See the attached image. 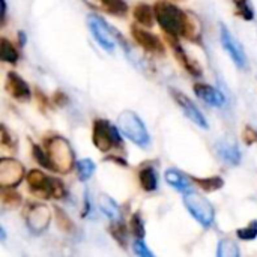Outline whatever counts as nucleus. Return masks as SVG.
<instances>
[{"instance_id":"nucleus-27","label":"nucleus","mask_w":257,"mask_h":257,"mask_svg":"<svg viewBox=\"0 0 257 257\" xmlns=\"http://www.w3.org/2000/svg\"><path fill=\"white\" fill-rule=\"evenodd\" d=\"M130 230L133 233V236L136 239H145V223H143V218H142V214L140 212H136L133 214L131 220H130Z\"/></svg>"},{"instance_id":"nucleus-11","label":"nucleus","mask_w":257,"mask_h":257,"mask_svg":"<svg viewBox=\"0 0 257 257\" xmlns=\"http://www.w3.org/2000/svg\"><path fill=\"white\" fill-rule=\"evenodd\" d=\"M29 190L39 199H53V178L45 176L41 170H30L26 176Z\"/></svg>"},{"instance_id":"nucleus-37","label":"nucleus","mask_w":257,"mask_h":257,"mask_svg":"<svg viewBox=\"0 0 257 257\" xmlns=\"http://www.w3.org/2000/svg\"><path fill=\"white\" fill-rule=\"evenodd\" d=\"M53 99H54V102H56L57 105H63V104H65V102L68 101V99H66V96H65V95H63L62 92H56V93H54V98H53Z\"/></svg>"},{"instance_id":"nucleus-14","label":"nucleus","mask_w":257,"mask_h":257,"mask_svg":"<svg viewBox=\"0 0 257 257\" xmlns=\"http://www.w3.org/2000/svg\"><path fill=\"white\" fill-rule=\"evenodd\" d=\"M6 90L12 98L18 99V101H29L30 99V87H29V84L14 71L8 72Z\"/></svg>"},{"instance_id":"nucleus-35","label":"nucleus","mask_w":257,"mask_h":257,"mask_svg":"<svg viewBox=\"0 0 257 257\" xmlns=\"http://www.w3.org/2000/svg\"><path fill=\"white\" fill-rule=\"evenodd\" d=\"M2 146H12V137L8 134L5 126H2Z\"/></svg>"},{"instance_id":"nucleus-8","label":"nucleus","mask_w":257,"mask_h":257,"mask_svg":"<svg viewBox=\"0 0 257 257\" xmlns=\"http://www.w3.org/2000/svg\"><path fill=\"white\" fill-rule=\"evenodd\" d=\"M24 166L14 158L0 160V185L2 188H15L24 179Z\"/></svg>"},{"instance_id":"nucleus-32","label":"nucleus","mask_w":257,"mask_h":257,"mask_svg":"<svg viewBox=\"0 0 257 257\" xmlns=\"http://www.w3.org/2000/svg\"><path fill=\"white\" fill-rule=\"evenodd\" d=\"M32 152H33V157H35V160L38 161V164H39V166H42L44 169H48V170H51L50 160H48V157H47V152H45V149H42V148H39V146L33 145V148H32Z\"/></svg>"},{"instance_id":"nucleus-25","label":"nucleus","mask_w":257,"mask_h":257,"mask_svg":"<svg viewBox=\"0 0 257 257\" xmlns=\"http://www.w3.org/2000/svg\"><path fill=\"white\" fill-rule=\"evenodd\" d=\"M2 205L8 209H15L21 205V196L12 188L2 190Z\"/></svg>"},{"instance_id":"nucleus-24","label":"nucleus","mask_w":257,"mask_h":257,"mask_svg":"<svg viewBox=\"0 0 257 257\" xmlns=\"http://www.w3.org/2000/svg\"><path fill=\"white\" fill-rule=\"evenodd\" d=\"M77 175H78V179L86 182L92 178L93 172H95V163L90 160V158H84V160H80L77 163Z\"/></svg>"},{"instance_id":"nucleus-20","label":"nucleus","mask_w":257,"mask_h":257,"mask_svg":"<svg viewBox=\"0 0 257 257\" xmlns=\"http://www.w3.org/2000/svg\"><path fill=\"white\" fill-rule=\"evenodd\" d=\"M134 18L139 24H142L143 27H152L154 26V21H155V11L146 5V3H139L136 5L134 11Z\"/></svg>"},{"instance_id":"nucleus-22","label":"nucleus","mask_w":257,"mask_h":257,"mask_svg":"<svg viewBox=\"0 0 257 257\" xmlns=\"http://www.w3.org/2000/svg\"><path fill=\"white\" fill-rule=\"evenodd\" d=\"M20 59V53L17 51V48L12 45V42H9L6 38L0 39V60L15 65Z\"/></svg>"},{"instance_id":"nucleus-19","label":"nucleus","mask_w":257,"mask_h":257,"mask_svg":"<svg viewBox=\"0 0 257 257\" xmlns=\"http://www.w3.org/2000/svg\"><path fill=\"white\" fill-rule=\"evenodd\" d=\"M98 208L111 221H119L120 220V208L110 196L99 194L98 196Z\"/></svg>"},{"instance_id":"nucleus-28","label":"nucleus","mask_w":257,"mask_h":257,"mask_svg":"<svg viewBox=\"0 0 257 257\" xmlns=\"http://www.w3.org/2000/svg\"><path fill=\"white\" fill-rule=\"evenodd\" d=\"M110 233H111V236L116 239V242H117L119 245H122L123 248L126 247L128 233H126L125 226L120 223V220H119V221H111V224H110Z\"/></svg>"},{"instance_id":"nucleus-30","label":"nucleus","mask_w":257,"mask_h":257,"mask_svg":"<svg viewBox=\"0 0 257 257\" xmlns=\"http://www.w3.org/2000/svg\"><path fill=\"white\" fill-rule=\"evenodd\" d=\"M54 215H56V220H57V227L60 230H63L65 233H69L72 232L74 229V224L71 221V218L66 215V212L60 208H54Z\"/></svg>"},{"instance_id":"nucleus-33","label":"nucleus","mask_w":257,"mask_h":257,"mask_svg":"<svg viewBox=\"0 0 257 257\" xmlns=\"http://www.w3.org/2000/svg\"><path fill=\"white\" fill-rule=\"evenodd\" d=\"M134 251L140 257H154V253L148 248L143 239H136L134 241Z\"/></svg>"},{"instance_id":"nucleus-31","label":"nucleus","mask_w":257,"mask_h":257,"mask_svg":"<svg viewBox=\"0 0 257 257\" xmlns=\"http://www.w3.org/2000/svg\"><path fill=\"white\" fill-rule=\"evenodd\" d=\"M238 233V238L241 241H253L257 238V221L253 220L248 226L242 227V229H238L236 230Z\"/></svg>"},{"instance_id":"nucleus-38","label":"nucleus","mask_w":257,"mask_h":257,"mask_svg":"<svg viewBox=\"0 0 257 257\" xmlns=\"http://www.w3.org/2000/svg\"><path fill=\"white\" fill-rule=\"evenodd\" d=\"M6 20V0H2V24H5Z\"/></svg>"},{"instance_id":"nucleus-26","label":"nucleus","mask_w":257,"mask_h":257,"mask_svg":"<svg viewBox=\"0 0 257 257\" xmlns=\"http://www.w3.org/2000/svg\"><path fill=\"white\" fill-rule=\"evenodd\" d=\"M241 251L238 248V245L230 241V239H221L218 244V250H217V256L218 257H239Z\"/></svg>"},{"instance_id":"nucleus-36","label":"nucleus","mask_w":257,"mask_h":257,"mask_svg":"<svg viewBox=\"0 0 257 257\" xmlns=\"http://www.w3.org/2000/svg\"><path fill=\"white\" fill-rule=\"evenodd\" d=\"M36 101H38V104L41 105V108H42V110H45V105H48V99H47V96H45L42 92H39V90H36Z\"/></svg>"},{"instance_id":"nucleus-1","label":"nucleus","mask_w":257,"mask_h":257,"mask_svg":"<svg viewBox=\"0 0 257 257\" xmlns=\"http://www.w3.org/2000/svg\"><path fill=\"white\" fill-rule=\"evenodd\" d=\"M154 11L155 20L167 35H173L178 38L182 36L194 42H199L202 39V24L194 14L187 12L166 0L157 2Z\"/></svg>"},{"instance_id":"nucleus-9","label":"nucleus","mask_w":257,"mask_h":257,"mask_svg":"<svg viewBox=\"0 0 257 257\" xmlns=\"http://www.w3.org/2000/svg\"><path fill=\"white\" fill-rule=\"evenodd\" d=\"M170 93H172L175 102L181 107V110L184 111V114H185L193 123H196L199 128H203V130H208V128H209L208 120H206V117L203 116V113L199 110V107H197L185 93H182V92H179V90H176V89H172Z\"/></svg>"},{"instance_id":"nucleus-3","label":"nucleus","mask_w":257,"mask_h":257,"mask_svg":"<svg viewBox=\"0 0 257 257\" xmlns=\"http://www.w3.org/2000/svg\"><path fill=\"white\" fill-rule=\"evenodd\" d=\"M117 128L130 142H133L139 148L146 149L151 146V136L148 133V128L137 113L130 110L122 111L117 116Z\"/></svg>"},{"instance_id":"nucleus-7","label":"nucleus","mask_w":257,"mask_h":257,"mask_svg":"<svg viewBox=\"0 0 257 257\" xmlns=\"http://www.w3.org/2000/svg\"><path fill=\"white\" fill-rule=\"evenodd\" d=\"M24 218L29 230L39 235L48 229L51 221V212L50 208L44 203H32L26 208Z\"/></svg>"},{"instance_id":"nucleus-34","label":"nucleus","mask_w":257,"mask_h":257,"mask_svg":"<svg viewBox=\"0 0 257 257\" xmlns=\"http://www.w3.org/2000/svg\"><path fill=\"white\" fill-rule=\"evenodd\" d=\"M242 139L247 145H254L257 143V130H254L253 126L247 125L244 128V133H242Z\"/></svg>"},{"instance_id":"nucleus-16","label":"nucleus","mask_w":257,"mask_h":257,"mask_svg":"<svg viewBox=\"0 0 257 257\" xmlns=\"http://www.w3.org/2000/svg\"><path fill=\"white\" fill-rule=\"evenodd\" d=\"M166 181L170 187H173L175 190L181 191V193H190L193 191V185H191V178H187L182 172H179L178 169H169L164 173Z\"/></svg>"},{"instance_id":"nucleus-4","label":"nucleus","mask_w":257,"mask_h":257,"mask_svg":"<svg viewBox=\"0 0 257 257\" xmlns=\"http://www.w3.org/2000/svg\"><path fill=\"white\" fill-rule=\"evenodd\" d=\"M87 24L90 29V33L93 35L95 41L98 42V45L107 51V53H113L116 48V42L122 44V47L125 50H128V45L125 42V39L122 38V35H119L105 20H102L101 17L96 15H89L87 18Z\"/></svg>"},{"instance_id":"nucleus-21","label":"nucleus","mask_w":257,"mask_h":257,"mask_svg":"<svg viewBox=\"0 0 257 257\" xmlns=\"http://www.w3.org/2000/svg\"><path fill=\"white\" fill-rule=\"evenodd\" d=\"M191 181L203 191L206 193H212L217 190H221L224 187V179L220 176H211V178H197V176H191Z\"/></svg>"},{"instance_id":"nucleus-13","label":"nucleus","mask_w":257,"mask_h":257,"mask_svg":"<svg viewBox=\"0 0 257 257\" xmlns=\"http://www.w3.org/2000/svg\"><path fill=\"white\" fill-rule=\"evenodd\" d=\"M166 38H167V41H169V44H170V47H172V50H173L176 59H178V62L184 66V69H185L188 74H191L193 77H202V69H200V66L197 65V62H194V60L187 54V51L184 50V47H182L181 42L178 41V36H173V35H167V33H166Z\"/></svg>"},{"instance_id":"nucleus-10","label":"nucleus","mask_w":257,"mask_h":257,"mask_svg":"<svg viewBox=\"0 0 257 257\" xmlns=\"http://www.w3.org/2000/svg\"><path fill=\"white\" fill-rule=\"evenodd\" d=\"M220 39H221L223 48L227 51V54L230 56V59L233 60V63L238 68L245 69L247 68V56L244 53V48L235 39V36L229 32V29H226V26H223V24H221V29H220Z\"/></svg>"},{"instance_id":"nucleus-2","label":"nucleus","mask_w":257,"mask_h":257,"mask_svg":"<svg viewBox=\"0 0 257 257\" xmlns=\"http://www.w3.org/2000/svg\"><path fill=\"white\" fill-rule=\"evenodd\" d=\"M45 152L50 160L51 172L66 175L74 167V151L69 142L62 136H53L45 140Z\"/></svg>"},{"instance_id":"nucleus-6","label":"nucleus","mask_w":257,"mask_h":257,"mask_svg":"<svg viewBox=\"0 0 257 257\" xmlns=\"http://www.w3.org/2000/svg\"><path fill=\"white\" fill-rule=\"evenodd\" d=\"M92 142L101 152H108L114 146L122 145V139L119 136L117 125H111L105 119H96L93 120V131H92Z\"/></svg>"},{"instance_id":"nucleus-15","label":"nucleus","mask_w":257,"mask_h":257,"mask_svg":"<svg viewBox=\"0 0 257 257\" xmlns=\"http://www.w3.org/2000/svg\"><path fill=\"white\" fill-rule=\"evenodd\" d=\"M194 93L205 101L206 104L212 107H223L226 104V96L215 87L205 84V83H196L194 84Z\"/></svg>"},{"instance_id":"nucleus-23","label":"nucleus","mask_w":257,"mask_h":257,"mask_svg":"<svg viewBox=\"0 0 257 257\" xmlns=\"http://www.w3.org/2000/svg\"><path fill=\"white\" fill-rule=\"evenodd\" d=\"M95 3H98L99 9L116 15H123L128 9L123 0H95Z\"/></svg>"},{"instance_id":"nucleus-29","label":"nucleus","mask_w":257,"mask_h":257,"mask_svg":"<svg viewBox=\"0 0 257 257\" xmlns=\"http://www.w3.org/2000/svg\"><path fill=\"white\" fill-rule=\"evenodd\" d=\"M235 8H236V12L241 18L247 20V21H251L254 18V11L250 5V0H232Z\"/></svg>"},{"instance_id":"nucleus-5","label":"nucleus","mask_w":257,"mask_h":257,"mask_svg":"<svg viewBox=\"0 0 257 257\" xmlns=\"http://www.w3.org/2000/svg\"><path fill=\"white\" fill-rule=\"evenodd\" d=\"M184 205L188 209V212L193 215V218L203 227H211L214 224L215 211H214L212 203L206 197L190 191V193H185L184 196Z\"/></svg>"},{"instance_id":"nucleus-18","label":"nucleus","mask_w":257,"mask_h":257,"mask_svg":"<svg viewBox=\"0 0 257 257\" xmlns=\"http://www.w3.org/2000/svg\"><path fill=\"white\" fill-rule=\"evenodd\" d=\"M139 181H140V185L145 191L148 193H152L158 188V175H157V170L154 169V166H143L140 170H139Z\"/></svg>"},{"instance_id":"nucleus-17","label":"nucleus","mask_w":257,"mask_h":257,"mask_svg":"<svg viewBox=\"0 0 257 257\" xmlns=\"http://www.w3.org/2000/svg\"><path fill=\"white\" fill-rule=\"evenodd\" d=\"M217 154L227 164L238 166L241 163V152H239L236 143H233V142L223 140V142L217 143Z\"/></svg>"},{"instance_id":"nucleus-12","label":"nucleus","mask_w":257,"mask_h":257,"mask_svg":"<svg viewBox=\"0 0 257 257\" xmlns=\"http://www.w3.org/2000/svg\"><path fill=\"white\" fill-rule=\"evenodd\" d=\"M131 35L134 41L146 51L154 53V54H163L164 53V45L160 41V38L146 29H142L139 26H131Z\"/></svg>"}]
</instances>
